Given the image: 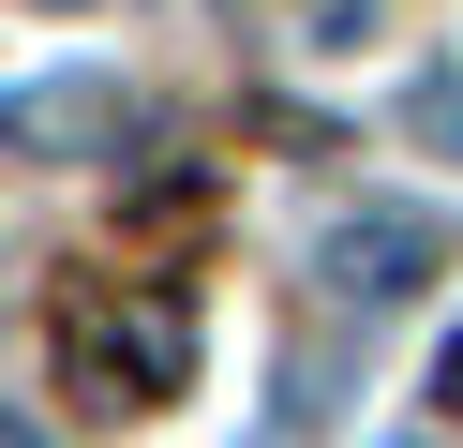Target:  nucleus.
Returning <instances> with one entry per match:
<instances>
[{"label": "nucleus", "mask_w": 463, "mask_h": 448, "mask_svg": "<svg viewBox=\"0 0 463 448\" xmlns=\"http://www.w3.org/2000/svg\"><path fill=\"white\" fill-rule=\"evenodd\" d=\"M61 358H75V388H105V404H165V388L194 374V314L165 284H75L61 299Z\"/></svg>", "instance_id": "f257e3e1"}, {"label": "nucleus", "mask_w": 463, "mask_h": 448, "mask_svg": "<svg viewBox=\"0 0 463 448\" xmlns=\"http://www.w3.org/2000/svg\"><path fill=\"white\" fill-rule=\"evenodd\" d=\"M433 269H449V224L403 209V195H373V209L329 224V284H344V299H403V284H433Z\"/></svg>", "instance_id": "f03ea898"}, {"label": "nucleus", "mask_w": 463, "mask_h": 448, "mask_svg": "<svg viewBox=\"0 0 463 448\" xmlns=\"http://www.w3.org/2000/svg\"><path fill=\"white\" fill-rule=\"evenodd\" d=\"M105 119H120V90H105V75H45V90H15V105H0V135L75 149V135H105Z\"/></svg>", "instance_id": "7ed1b4c3"}, {"label": "nucleus", "mask_w": 463, "mask_h": 448, "mask_svg": "<svg viewBox=\"0 0 463 448\" xmlns=\"http://www.w3.org/2000/svg\"><path fill=\"white\" fill-rule=\"evenodd\" d=\"M433 404H463V329H449V358H433Z\"/></svg>", "instance_id": "20e7f679"}, {"label": "nucleus", "mask_w": 463, "mask_h": 448, "mask_svg": "<svg viewBox=\"0 0 463 448\" xmlns=\"http://www.w3.org/2000/svg\"><path fill=\"white\" fill-rule=\"evenodd\" d=\"M0 448H45V434H31V418H0Z\"/></svg>", "instance_id": "39448f33"}]
</instances>
